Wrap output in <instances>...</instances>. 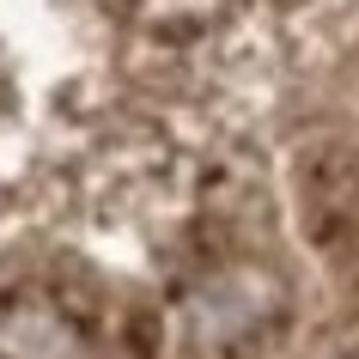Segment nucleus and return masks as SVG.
Listing matches in <instances>:
<instances>
[{"mask_svg": "<svg viewBox=\"0 0 359 359\" xmlns=\"http://www.w3.org/2000/svg\"><path fill=\"white\" fill-rule=\"evenodd\" d=\"M292 195H299V226L323 256L359 250V147L341 134L304 140L292 158Z\"/></svg>", "mask_w": 359, "mask_h": 359, "instance_id": "obj_1", "label": "nucleus"}, {"mask_svg": "<svg viewBox=\"0 0 359 359\" xmlns=\"http://www.w3.org/2000/svg\"><path fill=\"white\" fill-rule=\"evenodd\" d=\"M280 311H286V280L262 262H219L189 292V329L201 347H244L268 323H280Z\"/></svg>", "mask_w": 359, "mask_h": 359, "instance_id": "obj_2", "label": "nucleus"}, {"mask_svg": "<svg viewBox=\"0 0 359 359\" xmlns=\"http://www.w3.org/2000/svg\"><path fill=\"white\" fill-rule=\"evenodd\" d=\"M0 359H86V323L49 286H19L0 299Z\"/></svg>", "mask_w": 359, "mask_h": 359, "instance_id": "obj_3", "label": "nucleus"}, {"mask_svg": "<svg viewBox=\"0 0 359 359\" xmlns=\"http://www.w3.org/2000/svg\"><path fill=\"white\" fill-rule=\"evenodd\" d=\"M226 0H147V31H165V37H177L183 25L195 19H213Z\"/></svg>", "mask_w": 359, "mask_h": 359, "instance_id": "obj_4", "label": "nucleus"}, {"mask_svg": "<svg viewBox=\"0 0 359 359\" xmlns=\"http://www.w3.org/2000/svg\"><path fill=\"white\" fill-rule=\"evenodd\" d=\"M286 13H323V6H335V0H280Z\"/></svg>", "mask_w": 359, "mask_h": 359, "instance_id": "obj_5", "label": "nucleus"}, {"mask_svg": "<svg viewBox=\"0 0 359 359\" xmlns=\"http://www.w3.org/2000/svg\"><path fill=\"white\" fill-rule=\"evenodd\" d=\"M13 110V86H6V74H0V116Z\"/></svg>", "mask_w": 359, "mask_h": 359, "instance_id": "obj_6", "label": "nucleus"}, {"mask_svg": "<svg viewBox=\"0 0 359 359\" xmlns=\"http://www.w3.org/2000/svg\"><path fill=\"white\" fill-rule=\"evenodd\" d=\"M347 359H359V353H347Z\"/></svg>", "mask_w": 359, "mask_h": 359, "instance_id": "obj_7", "label": "nucleus"}]
</instances>
